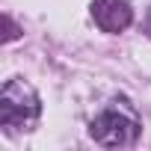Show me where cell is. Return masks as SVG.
Returning a JSON list of instances; mask_svg holds the SVG:
<instances>
[{"label": "cell", "instance_id": "cell-1", "mask_svg": "<svg viewBox=\"0 0 151 151\" xmlns=\"http://www.w3.org/2000/svg\"><path fill=\"white\" fill-rule=\"evenodd\" d=\"M89 136L104 148H124L139 136V119L127 107V101H113V107L92 119Z\"/></svg>", "mask_w": 151, "mask_h": 151}, {"label": "cell", "instance_id": "cell-2", "mask_svg": "<svg viewBox=\"0 0 151 151\" xmlns=\"http://www.w3.org/2000/svg\"><path fill=\"white\" fill-rule=\"evenodd\" d=\"M39 113H42V101L30 83L15 77L3 86V92H0V124L3 127L30 130L36 124Z\"/></svg>", "mask_w": 151, "mask_h": 151}, {"label": "cell", "instance_id": "cell-3", "mask_svg": "<svg viewBox=\"0 0 151 151\" xmlns=\"http://www.w3.org/2000/svg\"><path fill=\"white\" fill-rule=\"evenodd\" d=\"M92 18L104 33H122L133 21V9L127 0H92Z\"/></svg>", "mask_w": 151, "mask_h": 151}, {"label": "cell", "instance_id": "cell-4", "mask_svg": "<svg viewBox=\"0 0 151 151\" xmlns=\"http://www.w3.org/2000/svg\"><path fill=\"white\" fill-rule=\"evenodd\" d=\"M3 27H6V33H3V42H15V39L21 36V30L15 27V21H12L9 15H3Z\"/></svg>", "mask_w": 151, "mask_h": 151}, {"label": "cell", "instance_id": "cell-5", "mask_svg": "<svg viewBox=\"0 0 151 151\" xmlns=\"http://www.w3.org/2000/svg\"><path fill=\"white\" fill-rule=\"evenodd\" d=\"M142 27H145V36H148V39H151V9H148V12H145V24H142Z\"/></svg>", "mask_w": 151, "mask_h": 151}]
</instances>
